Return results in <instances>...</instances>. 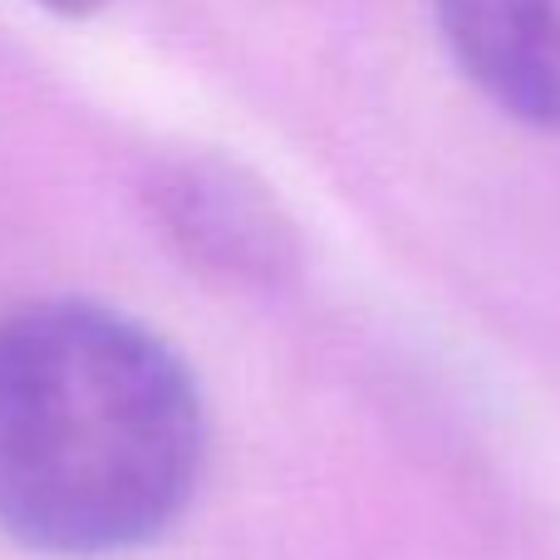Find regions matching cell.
<instances>
[{
    "label": "cell",
    "instance_id": "2",
    "mask_svg": "<svg viewBox=\"0 0 560 560\" xmlns=\"http://www.w3.org/2000/svg\"><path fill=\"white\" fill-rule=\"evenodd\" d=\"M447 55L516 124L560 133V0H433Z\"/></svg>",
    "mask_w": 560,
    "mask_h": 560
},
{
    "label": "cell",
    "instance_id": "4",
    "mask_svg": "<svg viewBox=\"0 0 560 560\" xmlns=\"http://www.w3.org/2000/svg\"><path fill=\"white\" fill-rule=\"evenodd\" d=\"M35 5H45V10H55V15H89V10H98V5H108V0H35Z\"/></svg>",
    "mask_w": 560,
    "mask_h": 560
},
{
    "label": "cell",
    "instance_id": "1",
    "mask_svg": "<svg viewBox=\"0 0 560 560\" xmlns=\"http://www.w3.org/2000/svg\"><path fill=\"white\" fill-rule=\"evenodd\" d=\"M207 467V408L187 359L94 300L0 319V532L59 560L163 541Z\"/></svg>",
    "mask_w": 560,
    "mask_h": 560
},
{
    "label": "cell",
    "instance_id": "3",
    "mask_svg": "<svg viewBox=\"0 0 560 560\" xmlns=\"http://www.w3.org/2000/svg\"><path fill=\"white\" fill-rule=\"evenodd\" d=\"M167 222L207 261L242 276H276L295 256L285 217L236 167H183L163 187Z\"/></svg>",
    "mask_w": 560,
    "mask_h": 560
}]
</instances>
